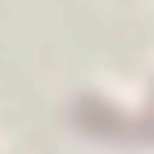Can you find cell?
Returning <instances> with one entry per match:
<instances>
[{"instance_id": "obj_1", "label": "cell", "mask_w": 154, "mask_h": 154, "mask_svg": "<svg viewBox=\"0 0 154 154\" xmlns=\"http://www.w3.org/2000/svg\"><path fill=\"white\" fill-rule=\"evenodd\" d=\"M72 120L87 125V130H96V135H111V140L154 144V116H120V111H111V106H101V101H91V96L72 111Z\"/></svg>"}]
</instances>
